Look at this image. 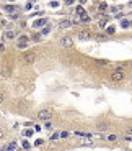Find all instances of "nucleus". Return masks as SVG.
Wrapping results in <instances>:
<instances>
[{
    "instance_id": "obj_41",
    "label": "nucleus",
    "mask_w": 132,
    "mask_h": 151,
    "mask_svg": "<svg viewBox=\"0 0 132 151\" xmlns=\"http://www.w3.org/2000/svg\"><path fill=\"white\" fill-rule=\"evenodd\" d=\"M130 26H132V20H130Z\"/></svg>"
},
{
    "instance_id": "obj_35",
    "label": "nucleus",
    "mask_w": 132,
    "mask_h": 151,
    "mask_svg": "<svg viewBox=\"0 0 132 151\" xmlns=\"http://www.w3.org/2000/svg\"><path fill=\"white\" fill-rule=\"evenodd\" d=\"M100 10H106V3H101V5H100Z\"/></svg>"
},
{
    "instance_id": "obj_1",
    "label": "nucleus",
    "mask_w": 132,
    "mask_h": 151,
    "mask_svg": "<svg viewBox=\"0 0 132 151\" xmlns=\"http://www.w3.org/2000/svg\"><path fill=\"white\" fill-rule=\"evenodd\" d=\"M124 77H126L124 71H119V69H116V71H114V72L111 74L113 82H122V81H124Z\"/></svg>"
},
{
    "instance_id": "obj_37",
    "label": "nucleus",
    "mask_w": 132,
    "mask_h": 151,
    "mask_svg": "<svg viewBox=\"0 0 132 151\" xmlns=\"http://www.w3.org/2000/svg\"><path fill=\"white\" fill-rule=\"evenodd\" d=\"M3 135H5V131H3V130H2V128H0V140H2V138H3Z\"/></svg>"
},
{
    "instance_id": "obj_21",
    "label": "nucleus",
    "mask_w": 132,
    "mask_h": 151,
    "mask_svg": "<svg viewBox=\"0 0 132 151\" xmlns=\"http://www.w3.org/2000/svg\"><path fill=\"white\" fill-rule=\"evenodd\" d=\"M59 138H60V133H54V135L51 136V140H52V141H57Z\"/></svg>"
},
{
    "instance_id": "obj_7",
    "label": "nucleus",
    "mask_w": 132,
    "mask_h": 151,
    "mask_svg": "<svg viewBox=\"0 0 132 151\" xmlns=\"http://www.w3.org/2000/svg\"><path fill=\"white\" fill-rule=\"evenodd\" d=\"M73 23L72 21H69V20H60L59 21V28H69V26H72Z\"/></svg>"
},
{
    "instance_id": "obj_13",
    "label": "nucleus",
    "mask_w": 132,
    "mask_h": 151,
    "mask_svg": "<svg viewBox=\"0 0 132 151\" xmlns=\"http://www.w3.org/2000/svg\"><path fill=\"white\" fill-rule=\"evenodd\" d=\"M80 23H90V16L88 15H82L80 16Z\"/></svg>"
},
{
    "instance_id": "obj_2",
    "label": "nucleus",
    "mask_w": 132,
    "mask_h": 151,
    "mask_svg": "<svg viewBox=\"0 0 132 151\" xmlns=\"http://www.w3.org/2000/svg\"><path fill=\"white\" fill-rule=\"evenodd\" d=\"M52 117V112L51 110H41V112L38 113V118L39 120H44V122H46V120H49Z\"/></svg>"
},
{
    "instance_id": "obj_26",
    "label": "nucleus",
    "mask_w": 132,
    "mask_h": 151,
    "mask_svg": "<svg viewBox=\"0 0 132 151\" xmlns=\"http://www.w3.org/2000/svg\"><path fill=\"white\" fill-rule=\"evenodd\" d=\"M44 128H46V130H52V125L47 122V120H46V125H44Z\"/></svg>"
},
{
    "instance_id": "obj_11",
    "label": "nucleus",
    "mask_w": 132,
    "mask_h": 151,
    "mask_svg": "<svg viewBox=\"0 0 132 151\" xmlns=\"http://www.w3.org/2000/svg\"><path fill=\"white\" fill-rule=\"evenodd\" d=\"M5 38H7V39H13V38H15V31H12V30H8V31L5 33Z\"/></svg>"
},
{
    "instance_id": "obj_34",
    "label": "nucleus",
    "mask_w": 132,
    "mask_h": 151,
    "mask_svg": "<svg viewBox=\"0 0 132 151\" xmlns=\"http://www.w3.org/2000/svg\"><path fill=\"white\" fill-rule=\"evenodd\" d=\"M64 2H65V3H67V5H72V3H73V2H75V0H64Z\"/></svg>"
},
{
    "instance_id": "obj_17",
    "label": "nucleus",
    "mask_w": 132,
    "mask_h": 151,
    "mask_svg": "<svg viewBox=\"0 0 132 151\" xmlns=\"http://www.w3.org/2000/svg\"><path fill=\"white\" fill-rule=\"evenodd\" d=\"M106 140H108V141H111V143H114V141L117 140V136H116V135H108V136H106Z\"/></svg>"
},
{
    "instance_id": "obj_18",
    "label": "nucleus",
    "mask_w": 132,
    "mask_h": 151,
    "mask_svg": "<svg viewBox=\"0 0 132 151\" xmlns=\"http://www.w3.org/2000/svg\"><path fill=\"white\" fill-rule=\"evenodd\" d=\"M18 43H28V36H25V35H21L18 38Z\"/></svg>"
},
{
    "instance_id": "obj_10",
    "label": "nucleus",
    "mask_w": 132,
    "mask_h": 151,
    "mask_svg": "<svg viewBox=\"0 0 132 151\" xmlns=\"http://www.w3.org/2000/svg\"><path fill=\"white\" fill-rule=\"evenodd\" d=\"M77 15H78V16L85 15V8H83V5H78V7H77Z\"/></svg>"
},
{
    "instance_id": "obj_3",
    "label": "nucleus",
    "mask_w": 132,
    "mask_h": 151,
    "mask_svg": "<svg viewBox=\"0 0 132 151\" xmlns=\"http://www.w3.org/2000/svg\"><path fill=\"white\" fill-rule=\"evenodd\" d=\"M72 44H73V39L70 36H64L60 39V46L62 48H72Z\"/></svg>"
},
{
    "instance_id": "obj_32",
    "label": "nucleus",
    "mask_w": 132,
    "mask_h": 151,
    "mask_svg": "<svg viewBox=\"0 0 132 151\" xmlns=\"http://www.w3.org/2000/svg\"><path fill=\"white\" fill-rule=\"evenodd\" d=\"M3 51H5V44L0 43V53H3Z\"/></svg>"
},
{
    "instance_id": "obj_28",
    "label": "nucleus",
    "mask_w": 132,
    "mask_h": 151,
    "mask_svg": "<svg viewBox=\"0 0 132 151\" xmlns=\"http://www.w3.org/2000/svg\"><path fill=\"white\" fill-rule=\"evenodd\" d=\"M44 143V140H41V138H39V140H36V143H34V145H36V146H41Z\"/></svg>"
},
{
    "instance_id": "obj_20",
    "label": "nucleus",
    "mask_w": 132,
    "mask_h": 151,
    "mask_svg": "<svg viewBox=\"0 0 132 151\" xmlns=\"http://www.w3.org/2000/svg\"><path fill=\"white\" fill-rule=\"evenodd\" d=\"M96 64H98V66H103V68H106V66H109V63H106V61H96Z\"/></svg>"
},
{
    "instance_id": "obj_4",
    "label": "nucleus",
    "mask_w": 132,
    "mask_h": 151,
    "mask_svg": "<svg viewBox=\"0 0 132 151\" xmlns=\"http://www.w3.org/2000/svg\"><path fill=\"white\" fill-rule=\"evenodd\" d=\"M34 59H36V54H34V53H26V54L23 56V61H25L26 64L34 63Z\"/></svg>"
},
{
    "instance_id": "obj_12",
    "label": "nucleus",
    "mask_w": 132,
    "mask_h": 151,
    "mask_svg": "<svg viewBox=\"0 0 132 151\" xmlns=\"http://www.w3.org/2000/svg\"><path fill=\"white\" fill-rule=\"evenodd\" d=\"M96 128H98L100 131H104V130H108V123H98V127H96Z\"/></svg>"
},
{
    "instance_id": "obj_38",
    "label": "nucleus",
    "mask_w": 132,
    "mask_h": 151,
    "mask_svg": "<svg viewBox=\"0 0 132 151\" xmlns=\"http://www.w3.org/2000/svg\"><path fill=\"white\" fill-rule=\"evenodd\" d=\"M124 140H127V141H132V135H129V136H124Z\"/></svg>"
},
{
    "instance_id": "obj_40",
    "label": "nucleus",
    "mask_w": 132,
    "mask_h": 151,
    "mask_svg": "<svg viewBox=\"0 0 132 151\" xmlns=\"http://www.w3.org/2000/svg\"><path fill=\"white\" fill-rule=\"evenodd\" d=\"M127 131H129V133H130V135H132V128H129V130H127Z\"/></svg>"
},
{
    "instance_id": "obj_19",
    "label": "nucleus",
    "mask_w": 132,
    "mask_h": 151,
    "mask_svg": "<svg viewBox=\"0 0 132 151\" xmlns=\"http://www.w3.org/2000/svg\"><path fill=\"white\" fill-rule=\"evenodd\" d=\"M49 31H51V26L47 25V26H44V28H42V31H41V35H47V33H49Z\"/></svg>"
},
{
    "instance_id": "obj_16",
    "label": "nucleus",
    "mask_w": 132,
    "mask_h": 151,
    "mask_svg": "<svg viewBox=\"0 0 132 151\" xmlns=\"http://www.w3.org/2000/svg\"><path fill=\"white\" fill-rule=\"evenodd\" d=\"M106 33H108V35H114V33H116V28H114V26H108V28H106Z\"/></svg>"
},
{
    "instance_id": "obj_33",
    "label": "nucleus",
    "mask_w": 132,
    "mask_h": 151,
    "mask_svg": "<svg viewBox=\"0 0 132 151\" xmlns=\"http://www.w3.org/2000/svg\"><path fill=\"white\" fill-rule=\"evenodd\" d=\"M33 41H39V35H33Z\"/></svg>"
},
{
    "instance_id": "obj_15",
    "label": "nucleus",
    "mask_w": 132,
    "mask_h": 151,
    "mask_svg": "<svg viewBox=\"0 0 132 151\" xmlns=\"http://www.w3.org/2000/svg\"><path fill=\"white\" fill-rule=\"evenodd\" d=\"M8 76H10V69H8V68H3V69H2V77H8Z\"/></svg>"
},
{
    "instance_id": "obj_22",
    "label": "nucleus",
    "mask_w": 132,
    "mask_h": 151,
    "mask_svg": "<svg viewBox=\"0 0 132 151\" xmlns=\"http://www.w3.org/2000/svg\"><path fill=\"white\" fill-rule=\"evenodd\" d=\"M21 146H23L25 149H29V148H31V145H29V143H28V141H26V140L23 141V143H21Z\"/></svg>"
},
{
    "instance_id": "obj_27",
    "label": "nucleus",
    "mask_w": 132,
    "mask_h": 151,
    "mask_svg": "<svg viewBox=\"0 0 132 151\" xmlns=\"http://www.w3.org/2000/svg\"><path fill=\"white\" fill-rule=\"evenodd\" d=\"M49 5H51L52 8H57V7H59V2H51Z\"/></svg>"
},
{
    "instance_id": "obj_30",
    "label": "nucleus",
    "mask_w": 132,
    "mask_h": 151,
    "mask_svg": "<svg viewBox=\"0 0 132 151\" xmlns=\"http://www.w3.org/2000/svg\"><path fill=\"white\" fill-rule=\"evenodd\" d=\"M67 136H69L67 131H62V133H60V138H67Z\"/></svg>"
},
{
    "instance_id": "obj_39",
    "label": "nucleus",
    "mask_w": 132,
    "mask_h": 151,
    "mask_svg": "<svg viewBox=\"0 0 132 151\" xmlns=\"http://www.w3.org/2000/svg\"><path fill=\"white\" fill-rule=\"evenodd\" d=\"M80 3H82V5H83V3H86V0H80Z\"/></svg>"
},
{
    "instance_id": "obj_31",
    "label": "nucleus",
    "mask_w": 132,
    "mask_h": 151,
    "mask_svg": "<svg viewBox=\"0 0 132 151\" xmlns=\"http://www.w3.org/2000/svg\"><path fill=\"white\" fill-rule=\"evenodd\" d=\"M100 26H101V28H104V26H106V20H101L100 21Z\"/></svg>"
},
{
    "instance_id": "obj_14",
    "label": "nucleus",
    "mask_w": 132,
    "mask_h": 151,
    "mask_svg": "<svg viewBox=\"0 0 132 151\" xmlns=\"http://www.w3.org/2000/svg\"><path fill=\"white\" fill-rule=\"evenodd\" d=\"M121 26H122V28H129V26H130V21L124 18V20H122V21H121Z\"/></svg>"
},
{
    "instance_id": "obj_36",
    "label": "nucleus",
    "mask_w": 132,
    "mask_h": 151,
    "mask_svg": "<svg viewBox=\"0 0 132 151\" xmlns=\"http://www.w3.org/2000/svg\"><path fill=\"white\" fill-rule=\"evenodd\" d=\"M3 100H5V95H3V94H2V92H0V104H2V102H3Z\"/></svg>"
},
{
    "instance_id": "obj_23",
    "label": "nucleus",
    "mask_w": 132,
    "mask_h": 151,
    "mask_svg": "<svg viewBox=\"0 0 132 151\" xmlns=\"http://www.w3.org/2000/svg\"><path fill=\"white\" fill-rule=\"evenodd\" d=\"M18 48L20 49H25V48H28V43H18Z\"/></svg>"
},
{
    "instance_id": "obj_8",
    "label": "nucleus",
    "mask_w": 132,
    "mask_h": 151,
    "mask_svg": "<svg viewBox=\"0 0 132 151\" xmlns=\"http://www.w3.org/2000/svg\"><path fill=\"white\" fill-rule=\"evenodd\" d=\"M18 7H15V5H5L3 7V12H7V13H15V10Z\"/></svg>"
},
{
    "instance_id": "obj_9",
    "label": "nucleus",
    "mask_w": 132,
    "mask_h": 151,
    "mask_svg": "<svg viewBox=\"0 0 132 151\" xmlns=\"http://www.w3.org/2000/svg\"><path fill=\"white\" fill-rule=\"evenodd\" d=\"M18 148V145L15 143V141H12L10 145H7V146H3V149H16Z\"/></svg>"
},
{
    "instance_id": "obj_5",
    "label": "nucleus",
    "mask_w": 132,
    "mask_h": 151,
    "mask_svg": "<svg viewBox=\"0 0 132 151\" xmlns=\"http://www.w3.org/2000/svg\"><path fill=\"white\" fill-rule=\"evenodd\" d=\"M44 25H47V18H38V20L33 21L34 28H41V26H44Z\"/></svg>"
},
{
    "instance_id": "obj_25",
    "label": "nucleus",
    "mask_w": 132,
    "mask_h": 151,
    "mask_svg": "<svg viewBox=\"0 0 132 151\" xmlns=\"http://www.w3.org/2000/svg\"><path fill=\"white\" fill-rule=\"evenodd\" d=\"M31 8H33V2H28L26 7H25V10H31Z\"/></svg>"
},
{
    "instance_id": "obj_29",
    "label": "nucleus",
    "mask_w": 132,
    "mask_h": 151,
    "mask_svg": "<svg viewBox=\"0 0 132 151\" xmlns=\"http://www.w3.org/2000/svg\"><path fill=\"white\" fill-rule=\"evenodd\" d=\"M33 135V130H26L25 131V136H31Z\"/></svg>"
},
{
    "instance_id": "obj_24",
    "label": "nucleus",
    "mask_w": 132,
    "mask_h": 151,
    "mask_svg": "<svg viewBox=\"0 0 132 151\" xmlns=\"http://www.w3.org/2000/svg\"><path fill=\"white\" fill-rule=\"evenodd\" d=\"M96 39H98V41H108V36H96Z\"/></svg>"
},
{
    "instance_id": "obj_6",
    "label": "nucleus",
    "mask_w": 132,
    "mask_h": 151,
    "mask_svg": "<svg viewBox=\"0 0 132 151\" xmlns=\"http://www.w3.org/2000/svg\"><path fill=\"white\" fill-rule=\"evenodd\" d=\"M90 38H91L90 31H85V30H83V31L78 33V39H82V41H83V39H90Z\"/></svg>"
}]
</instances>
